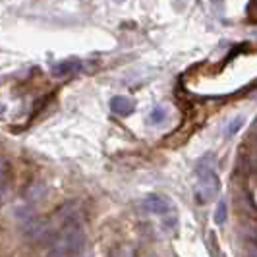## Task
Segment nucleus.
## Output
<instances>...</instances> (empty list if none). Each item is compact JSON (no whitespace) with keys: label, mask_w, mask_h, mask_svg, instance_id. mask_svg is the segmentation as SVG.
Listing matches in <instances>:
<instances>
[{"label":"nucleus","mask_w":257,"mask_h":257,"mask_svg":"<svg viewBox=\"0 0 257 257\" xmlns=\"http://www.w3.org/2000/svg\"><path fill=\"white\" fill-rule=\"evenodd\" d=\"M142 205L147 213H153V215H167V213L172 211L170 201L165 199L163 195H147V197L143 199Z\"/></svg>","instance_id":"7ed1b4c3"},{"label":"nucleus","mask_w":257,"mask_h":257,"mask_svg":"<svg viewBox=\"0 0 257 257\" xmlns=\"http://www.w3.org/2000/svg\"><path fill=\"white\" fill-rule=\"evenodd\" d=\"M110 110L118 116H128L134 112V101L130 97H124V95H116L110 101Z\"/></svg>","instance_id":"20e7f679"},{"label":"nucleus","mask_w":257,"mask_h":257,"mask_svg":"<svg viewBox=\"0 0 257 257\" xmlns=\"http://www.w3.org/2000/svg\"><path fill=\"white\" fill-rule=\"evenodd\" d=\"M213 165H215V157L213 155L201 157V161L197 165V178H199L197 180V195L203 201L215 199V195H217V192H219L220 188L219 176L215 174Z\"/></svg>","instance_id":"f03ea898"},{"label":"nucleus","mask_w":257,"mask_h":257,"mask_svg":"<svg viewBox=\"0 0 257 257\" xmlns=\"http://www.w3.org/2000/svg\"><path fill=\"white\" fill-rule=\"evenodd\" d=\"M226 199L224 197H220L219 199V205H217V211H215V222L217 224H222L224 220H226Z\"/></svg>","instance_id":"6e6552de"},{"label":"nucleus","mask_w":257,"mask_h":257,"mask_svg":"<svg viewBox=\"0 0 257 257\" xmlns=\"http://www.w3.org/2000/svg\"><path fill=\"white\" fill-rule=\"evenodd\" d=\"M167 108L163 106V104H159V106H155L153 110H151V114H149V122L155 124V126H159V124H163L165 120H167Z\"/></svg>","instance_id":"423d86ee"},{"label":"nucleus","mask_w":257,"mask_h":257,"mask_svg":"<svg viewBox=\"0 0 257 257\" xmlns=\"http://www.w3.org/2000/svg\"><path fill=\"white\" fill-rule=\"evenodd\" d=\"M85 232L76 217H68L52 240L49 257H85Z\"/></svg>","instance_id":"f257e3e1"},{"label":"nucleus","mask_w":257,"mask_h":257,"mask_svg":"<svg viewBox=\"0 0 257 257\" xmlns=\"http://www.w3.org/2000/svg\"><path fill=\"white\" fill-rule=\"evenodd\" d=\"M79 60L76 58H70V60H64V62H60V64H56L52 68V74L56 77H64V76H70V74H76L77 70H79Z\"/></svg>","instance_id":"39448f33"},{"label":"nucleus","mask_w":257,"mask_h":257,"mask_svg":"<svg viewBox=\"0 0 257 257\" xmlns=\"http://www.w3.org/2000/svg\"><path fill=\"white\" fill-rule=\"evenodd\" d=\"M242 124H244V116H236V118H232L230 122L226 124V128H224V138H232V136H236V134H238V130L242 128Z\"/></svg>","instance_id":"0eeeda50"}]
</instances>
